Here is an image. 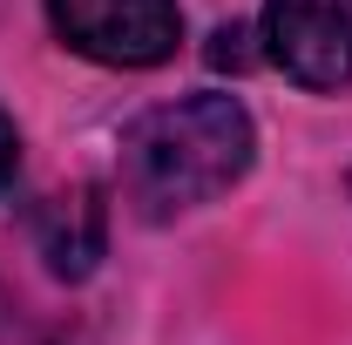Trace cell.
Instances as JSON below:
<instances>
[{"instance_id":"6da1fadb","label":"cell","mask_w":352,"mask_h":345,"mask_svg":"<svg viewBox=\"0 0 352 345\" xmlns=\"http://www.w3.org/2000/svg\"><path fill=\"white\" fill-rule=\"evenodd\" d=\"M258 156V129L237 95H183L122 135V183L142 216H176L223 197Z\"/></svg>"},{"instance_id":"7a4b0ae2","label":"cell","mask_w":352,"mask_h":345,"mask_svg":"<svg viewBox=\"0 0 352 345\" xmlns=\"http://www.w3.org/2000/svg\"><path fill=\"white\" fill-rule=\"evenodd\" d=\"M54 34L102 68H156L183 41L176 0H47Z\"/></svg>"},{"instance_id":"3957f363","label":"cell","mask_w":352,"mask_h":345,"mask_svg":"<svg viewBox=\"0 0 352 345\" xmlns=\"http://www.w3.org/2000/svg\"><path fill=\"white\" fill-rule=\"evenodd\" d=\"M264 47L298 88H346L352 0H264Z\"/></svg>"},{"instance_id":"277c9868","label":"cell","mask_w":352,"mask_h":345,"mask_svg":"<svg viewBox=\"0 0 352 345\" xmlns=\"http://www.w3.org/2000/svg\"><path fill=\"white\" fill-rule=\"evenodd\" d=\"M34 230H41V258L61 278H88L95 271V258H102V203H95V190L47 197L41 216H34Z\"/></svg>"},{"instance_id":"5b68a950","label":"cell","mask_w":352,"mask_h":345,"mask_svg":"<svg viewBox=\"0 0 352 345\" xmlns=\"http://www.w3.org/2000/svg\"><path fill=\"white\" fill-rule=\"evenodd\" d=\"M7 176H14V122L0 115V183H7Z\"/></svg>"}]
</instances>
